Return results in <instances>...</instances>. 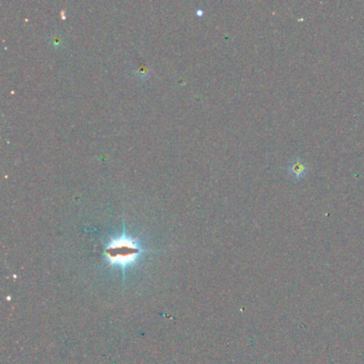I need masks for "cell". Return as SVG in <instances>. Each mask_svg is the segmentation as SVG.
Segmentation results:
<instances>
[{"instance_id":"obj_1","label":"cell","mask_w":364,"mask_h":364,"mask_svg":"<svg viewBox=\"0 0 364 364\" xmlns=\"http://www.w3.org/2000/svg\"><path fill=\"white\" fill-rule=\"evenodd\" d=\"M142 248L139 242L126 234L109 241L105 250V255L110 267L126 270L138 263L142 255Z\"/></svg>"},{"instance_id":"obj_2","label":"cell","mask_w":364,"mask_h":364,"mask_svg":"<svg viewBox=\"0 0 364 364\" xmlns=\"http://www.w3.org/2000/svg\"><path fill=\"white\" fill-rule=\"evenodd\" d=\"M288 170L290 175L295 180H300L308 173L307 164L299 158H296L295 161H291L289 164Z\"/></svg>"}]
</instances>
